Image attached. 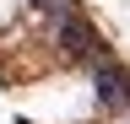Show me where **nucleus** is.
Returning <instances> with one entry per match:
<instances>
[{"mask_svg": "<svg viewBox=\"0 0 130 124\" xmlns=\"http://www.w3.org/2000/svg\"><path fill=\"white\" fill-rule=\"evenodd\" d=\"M49 27H54L60 49L71 54V59H81V65H98L103 54H114L108 43H103V33H98V27L87 22V11H81V6H76V11H65V16H54Z\"/></svg>", "mask_w": 130, "mask_h": 124, "instance_id": "1", "label": "nucleus"}, {"mask_svg": "<svg viewBox=\"0 0 130 124\" xmlns=\"http://www.w3.org/2000/svg\"><path fill=\"white\" fill-rule=\"evenodd\" d=\"M87 70H92V97H98V108L114 113V119H130V70H125L114 54H103V59L87 65Z\"/></svg>", "mask_w": 130, "mask_h": 124, "instance_id": "2", "label": "nucleus"}, {"mask_svg": "<svg viewBox=\"0 0 130 124\" xmlns=\"http://www.w3.org/2000/svg\"><path fill=\"white\" fill-rule=\"evenodd\" d=\"M16 124H32V119H16Z\"/></svg>", "mask_w": 130, "mask_h": 124, "instance_id": "3", "label": "nucleus"}, {"mask_svg": "<svg viewBox=\"0 0 130 124\" xmlns=\"http://www.w3.org/2000/svg\"><path fill=\"white\" fill-rule=\"evenodd\" d=\"M125 124H130V119H125Z\"/></svg>", "mask_w": 130, "mask_h": 124, "instance_id": "4", "label": "nucleus"}]
</instances>
